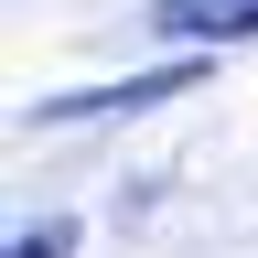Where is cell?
Listing matches in <instances>:
<instances>
[{
	"label": "cell",
	"instance_id": "cell-1",
	"mask_svg": "<svg viewBox=\"0 0 258 258\" xmlns=\"http://www.w3.org/2000/svg\"><path fill=\"white\" fill-rule=\"evenodd\" d=\"M205 86V64H151V76H118V86H76V97H43V129H76V118H129L151 97H183Z\"/></svg>",
	"mask_w": 258,
	"mask_h": 258
},
{
	"label": "cell",
	"instance_id": "cell-2",
	"mask_svg": "<svg viewBox=\"0 0 258 258\" xmlns=\"http://www.w3.org/2000/svg\"><path fill=\"white\" fill-rule=\"evenodd\" d=\"M151 32L161 43H247L258 0H151Z\"/></svg>",
	"mask_w": 258,
	"mask_h": 258
},
{
	"label": "cell",
	"instance_id": "cell-3",
	"mask_svg": "<svg viewBox=\"0 0 258 258\" xmlns=\"http://www.w3.org/2000/svg\"><path fill=\"white\" fill-rule=\"evenodd\" d=\"M0 258H76V226H64V215H54V226H32V237H11V247H0Z\"/></svg>",
	"mask_w": 258,
	"mask_h": 258
}]
</instances>
